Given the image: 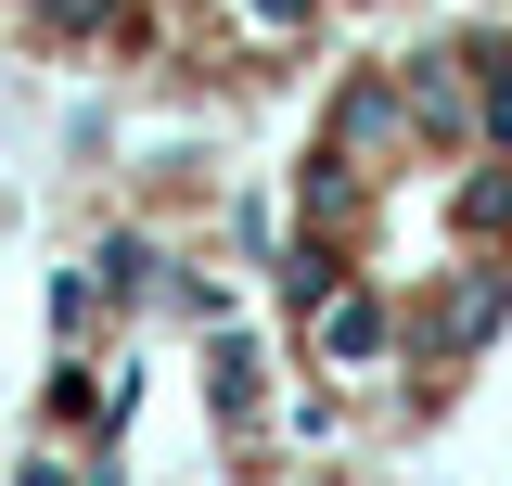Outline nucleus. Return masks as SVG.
Listing matches in <instances>:
<instances>
[{
    "instance_id": "obj_11",
    "label": "nucleus",
    "mask_w": 512,
    "mask_h": 486,
    "mask_svg": "<svg viewBox=\"0 0 512 486\" xmlns=\"http://www.w3.org/2000/svg\"><path fill=\"white\" fill-rule=\"evenodd\" d=\"M461 231H474V243H512V167H474V180H461Z\"/></svg>"
},
{
    "instance_id": "obj_2",
    "label": "nucleus",
    "mask_w": 512,
    "mask_h": 486,
    "mask_svg": "<svg viewBox=\"0 0 512 486\" xmlns=\"http://www.w3.org/2000/svg\"><path fill=\"white\" fill-rule=\"evenodd\" d=\"M384 359H397V320H384V295L346 282V295L320 307V371H346V384H359V371H384Z\"/></svg>"
},
{
    "instance_id": "obj_13",
    "label": "nucleus",
    "mask_w": 512,
    "mask_h": 486,
    "mask_svg": "<svg viewBox=\"0 0 512 486\" xmlns=\"http://www.w3.org/2000/svg\"><path fill=\"white\" fill-rule=\"evenodd\" d=\"M39 26H64V39H90V26H116V0H26Z\"/></svg>"
},
{
    "instance_id": "obj_14",
    "label": "nucleus",
    "mask_w": 512,
    "mask_h": 486,
    "mask_svg": "<svg viewBox=\"0 0 512 486\" xmlns=\"http://www.w3.org/2000/svg\"><path fill=\"white\" fill-rule=\"evenodd\" d=\"M231 231H244L256 256H282V205H269V192H244V205H231Z\"/></svg>"
},
{
    "instance_id": "obj_1",
    "label": "nucleus",
    "mask_w": 512,
    "mask_h": 486,
    "mask_svg": "<svg viewBox=\"0 0 512 486\" xmlns=\"http://www.w3.org/2000/svg\"><path fill=\"white\" fill-rule=\"evenodd\" d=\"M397 116L423 128V141H474V52H423L397 77Z\"/></svg>"
},
{
    "instance_id": "obj_9",
    "label": "nucleus",
    "mask_w": 512,
    "mask_h": 486,
    "mask_svg": "<svg viewBox=\"0 0 512 486\" xmlns=\"http://www.w3.org/2000/svg\"><path fill=\"white\" fill-rule=\"evenodd\" d=\"M154 282H167V243H154V231H116V243H103V295H154Z\"/></svg>"
},
{
    "instance_id": "obj_10",
    "label": "nucleus",
    "mask_w": 512,
    "mask_h": 486,
    "mask_svg": "<svg viewBox=\"0 0 512 486\" xmlns=\"http://www.w3.org/2000/svg\"><path fill=\"white\" fill-rule=\"evenodd\" d=\"M474 141L512 154V52H474Z\"/></svg>"
},
{
    "instance_id": "obj_6",
    "label": "nucleus",
    "mask_w": 512,
    "mask_h": 486,
    "mask_svg": "<svg viewBox=\"0 0 512 486\" xmlns=\"http://www.w3.org/2000/svg\"><path fill=\"white\" fill-rule=\"evenodd\" d=\"M397 77H346V90H333V141H346V154H384V141H397Z\"/></svg>"
},
{
    "instance_id": "obj_15",
    "label": "nucleus",
    "mask_w": 512,
    "mask_h": 486,
    "mask_svg": "<svg viewBox=\"0 0 512 486\" xmlns=\"http://www.w3.org/2000/svg\"><path fill=\"white\" fill-rule=\"evenodd\" d=\"M244 13H256V26H269V39H295V26H308L320 0H244Z\"/></svg>"
},
{
    "instance_id": "obj_4",
    "label": "nucleus",
    "mask_w": 512,
    "mask_h": 486,
    "mask_svg": "<svg viewBox=\"0 0 512 486\" xmlns=\"http://www.w3.org/2000/svg\"><path fill=\"white\" fill-rule=\"evenodd\" d=\"M256 333H231V320H205V397H218V423L231 435H256Z\"/></svg>"
},
{
    "instance_id": "obj_7",
    "label": "nucleus",
    "mask_w": 512,
    "mask_h": 486,
    "mask_svg": "<svg viewBox=\"0 0 512 486\" xmlns=\"http://www.w3.org/2000/svg\"><path fill=\"white\" fill-rule=\"evenodd\" d=\"M500 307H512V269H474V282L448 295V320H436V359H461V346H487V333H500Z\"/></svg>"
},
{
    "instance_id": "obj_12",
    "label": "nucleus",
    "mask_w": 512,
    "mask_h": 486,
    "mask_svg": "<svg viewBox=\"0 0 512 486\" xmlns=\"http://www.w3.org/2000/svg\"><path fill=\"white\" fill-rule=\"evenodd\" d=\"M154 295L180 307V320H231V295H218V282H205V269H180V256H167V282H154Z\"/></svg>"
},
{
    "instance_id": "obj_3",
    "label": "nucleus",
    "mask_w": 512,
    "mask_h": 486,
    "mask_svg": "<svg viewBox=\"0 0 512 486\" xmlns=\"http://www.w3.org/2000/svg\"><path fill=\"white\" fill-rule=\"evenodd\" d=\"M269 269H282V307H295V320H320V307H333L346 282H359L346 231H282V256H269Z\"/></svg>"
},
{
    "instance_id": "obj_8",
    "label": "nucleus",
    "mask_w": 512,
    "mask_h": 486,
    "mask_svg": "<svg viewBox=\"0 0 512 486\" xmlns=\"http://www.w3.org/2000/svg\"><path fill=\"white\" fill-rule=\"evenodd\" d=\"M103 320H116V295H103V269H64V282H52V333H64V346H90Z\"/></svg>"
},
{
    "instance_id": "obj_5",
    "label": "nucleus",
    "mask_w": 512,
    "mask_h": 486,
    "mask_svg": "<svg viewBox=\"0 0 512 486\" xmlns=\"http://www.w3.org/2000/svg\"><path fill=\"white\" fill-rule=\"evenodd\" d=\"M295 218H308V231H359V154H346V141H320V154H308Z\"/></svg>"
}]
</instances>
